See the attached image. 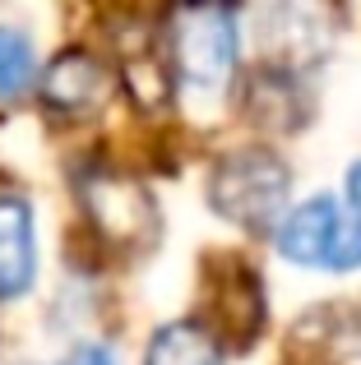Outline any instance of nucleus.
I'll return each instance as SVG.
<instances>
[{"mask_svg": "<svg viewBox=\"0 0 361 365\" xmlns=\"http://www.w3.org/2000/svg\"><path fill=\"white\" fill-rule=\"evenodd\" d=\"M361 264V162L347 171V217H338V268Z\"/></svg>", "mask_w": 361, "mask_h": 365, "instance_id": "obj_12", "label": "nucleus"}, {"mask_svg": "<svg viewBox=\"0 0 361 365\" xmlns=\"http://www.w3.org/2000/svg\"><path fill=\"white\" fill-rule=\"evenodd\" d=\"M167 56L195 93H218L236 70V14L223 5L176 9L167 19Z\"/></svg>", "mask_w": 361, "mask_h": 365, "instance_id": "obj_2", "label": "nucleus"}, {"mask_svg": "<svg viewBox=\"0 0 361 365\" xmlns=\"http://www.w3.org/2000/svg\"><path fill=\"white\" fill-rule=\"evenodd\" d=\"M79 199L107 245L135 255L158 241V204L139 180L116 176V171H88L79 180Z\"/></svg>", "mask_w": 361, "mask_h": 365, "instance_id": "obj_3", "label": "nucleus"}, {"mask_svg": "<svg viewBox=\"0 0 361 365\" xmlns=\"http://www.w3.org/2000/svg\"><path fill=\"white\" fill-rule=\"evenodd\" d=\"M223 329L232 342H250L260 329V282L241 264L223 268Z\"/></svg>", "mask_w": 361, "mask_h": 365, "instance_id": "obj_10", "label": "nucleus"}, {"mask_svg": "<svg viewBox=\"0 0 361 365\" xmlns=\"http://www.w3.org/2000/svg\"><path fill=\"white\" fill-rule=\"evenodd\" d=\"M61 365H116V356H111L107 347H98V342H83V347H74Z\"/></svg>", "mask_w": 361, "mask_h": 365, "instance_id": "obj_13", "label": "nucleus"}, {"mask_svg": "<svg viewBox=\"0 0 361 365\" xmlns=\"http://www.w3.org/2000/svg\"><path fill=\"white\" fill-rule=\"evenodd\" d=\"M33 273H37L33 208L19 195H0V301L24 296Z\"/></svg>", "mask_w": 361, "mask_h": 365, "instance_id": "obj_6", "label": "nucleus"}, {"mask_svg": "<svg viewBox=\"0 0 361 365\" xmlns=\"http://www.w3.org/2000/svg\"><path fill=\"white\" fill-rule=\"evenodd\" d=\"M278 250L301 268H338V208L334 199H310L278 227Z\"/></svg>", "mask_w": 361, "mask_h": 365, "instance_id": "obj_5", "label": "nucleus"}, {"mask_svg": "<svg viewBox=\"0 0 361 365\" xmlns=\"http://www.w3.org/2000/svg\"><path fill=\"white\" fill-rule=\"evenodd\" d=\"M121 79H126L130 98L139 107H163L167 93H172V70H167V56L158 51L153 37L135 33V42H121Z\"/></svg>", "mask_w": 361, "mask_h": 365, "instance_id": "obj_8", "label": "nucleus"}, {"mask_svg": "<svg viewBox=\"0 0 361 365\" xmlns=\"http://www.w3.org/2000/svg\"><path fill=\"white\" fill-rule=\"evenodd\" d=\"M144 365H223V351L204 324H167L148 342Z\"/></svg>", "mask_w": 361, "mask_h": 365, "instance_id": "obj_9", "label": "nucleus"}, {"mask_svg": "<svg viewBox=\"0 0 361 365\" xmlns=\"http://www.w3.org/2000/svg\"><path fill=\"white\" fill-rule=\"evenodd\" d=\"M111 98V70L88 51H65L42 74V102L56 116H93Z\"/></svg>", "mask_w": 361, "mask_h": 365, "instance_id": "obj_4", "label": "nucleus"}, {"mask_svg": "<svg viewBox=\"0 0 361 365\" xmlns=\"http://www.w3.org/2000/svg\"><path fill=\"white\" fill-rule=\"evenodd\" d=\"M33 83V46L19 28H0V102L19 98Z\"/></svg>", "mask_w": 361, "mask_h": 365, "instance_id": "obj_11", "label": "nucleus"}, {"mask_svg": "<svg viewBox=\"0 0 361 365\" xmlns=\"http://www.w3.org/2000/svg\"><path fill=\"white\" fill-rule=\"evenodd\" d=\"M245 111H250V120L269 125V130H297L306 120V93H301L292 70L269 65V70H255L245 79Z\"/></svg>", "mask_w": 361, "mask_h": 365, "instance_id": "obj_7", "label": "nucleus"}, {"mask_svg": "<svg viewBox=\"0 0 361 365\" xmlns=\"http://www.w3.org/2000/svg\"><path fill=\"white\" fill-rule=\"evenodd\" d=\"M288 162L269 148H232L208 176V204L245 232H264L283 217L288 204Z\"/></svg>", "mask_w": 361, "mask_h": 365, "instance_id": "obj_1", "label": "nucleus"}]
</instances>
